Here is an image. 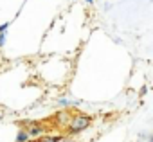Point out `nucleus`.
Listing matches in <instances>:
<instances>
[{
    "mask_svg": "<svg viewBox=\"0 0 153 142\" xmlns=\"http://www.w3.org/2000/svg\"><path fill=\"white\" fill-rule=\"evenodd\" d=\"M42 133H43V126H40V124H31L27 128L29 138H38V137H42Z\"/></svg>",
    "mask_w": 153,
    "mask_h": 142,
    "instance_id": "nucleus-2",
    "label": "nucleus"
},
{
    "mask_svg": "<svg viewBox=\"0 0 153 142\" xmlns=\"http://www.w3.org/2000/svg\"><path fill=\"white\" fill-rule=\"evenodd\" d=\"M70 121V115L68 113H65V112H61L59 115H58V122H61V124H65V122H68Z\"/></svg>",
    "mask_w": 153,
    "mask_h": 142,
    "instance_id": "nucleus-4",
    "label": "nucleus"
},
{
    "mask_svg": "<svg viewBox=\"0 0 153 142\" xmlns=\"http://www.w3.org/2000/svg\"><path fill=\"white\" fill-rule=\"evenodd\" d=\"M87 2H88V4H92V2H94V0H87Z\"/></svg>",
    "mask_w": 153,
    "mask_h": 142,
    "instance_id": "nucleus-9",
    "label": "nucleus"
},
{
    "mask_svg": "<svg viewBox=\"0 0 153 142\" xmlns=\"http://www.w3.org/2000/svg\"><path fill=\"white\" fill-rule=\"evenodd\" d=\"M16 142H29L27 129H20V131H18V135H16Z\"/></svg>",
    "mask_w": 153,
    "mask_h": 142,
    "instance_id": "nucleus-3",
    "label": "nucleus"
},
{
    "mask_svg": "<svg viewBox=\"0 0 153 142\" xmlns=\"http://www.w3.org/2000/svg\"><path fill=\"white\" fill-rule=\"evenodd\" d=\"M59 104H61V106H68V104H70V101H68V99H65V97H61V99H59Z\"/></svg>",
    "mask_w": 153,
    "mask_h": 142,
    "instance_id": "nucleus-6",
    "label": "nucleus"
},
{
    "mask_svg": "<svg viewBox=\"0 0 153 142\" xmlns=\"http://www.w3.org/2000/svg\"><path fill=\"white\" fill-rule=\"evenodd\" d=\"M9 27V24H2V25H0V34H2V33H6V29Z\"/></svg>",
    "mask_w": 153,
    "mask_h": 142,
    "instance_id": "nucleus-8",
    "label": "nucleus"
},
{
    "mask_svg": "<svg viewBox=\"0 0 153 142\" xmlns=\"http://www.w3.org/2000/svg\"><path fill=\"white\" fill-rule=\"evenodd\" d=\"M61 138L59 137H45V138H40L38 142H59Z\"/></svg>",
    "mask_w": 153,
    "mask_h": 142,
    "instance_id": "nucleus-5",
    "label": "nucleus"
},
{
    "mask_svg": "<svg viewBox=\"0 0 153 142\" xmlns=\"http://www.w3.org/2000/svg\"><path fill=\"white\" fill-rule=\"evenodd\" d=\"M6 43V33H2V34H0V47H2Z\"/></svg>",
    "mask_w": 153,
    "mask_h": 142,
    "instance_id": "nucleus-7",
    "label": "nucleus"
},
{
    "mask_svg": "<svg viewBox=\"0 0 153 142\" xmlns=\"http://www.w3.org/2000/svg\"><path fill=\"white\" fill-rule=\"evenodd\" d=\"M90 117L88 115H76V117H72L67 124H68V133H79V131H83V129H87L88 126H90Z\"/></svg>",
    "mask_w": 153,
    "mask_h": 142,
    "instance_id": "nucleus-1",
    "label": "nucleus"
}]
</instances>
